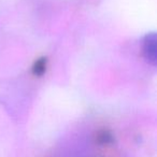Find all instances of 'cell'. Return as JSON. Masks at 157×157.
Segmentation results:
<instances>
[{
    "mask_svg": "<svg viewBox=\"0 0 157 157\" xmlns=\"http://www.w3.org/2000/svg\"><path fill=\"white\" fill-rule=\"evenodd\" d=\"M143 55L152 65L157 61V38L155 33H150L145 37L143 43Z\"/></svg>",
    "mask_w": 157,
    "mask_h": 157,
    "instance_id": "1",
    "label": "cell"
},
{
    "mask_svg": "<svg viewBox=\"0 0 157 157\" xmlns=\"http://www.w3.org/2000/svg\"><path fill=\"white\" fill-rule=\"evenodd\" d=\"M44 70H45V61L43 59H40L36 63L35 67H33V72H35V74L40 75V74L43 73Z\"/></svg>",
    "mask_w": 157,
    "mask_h": 157,
    "instance_id": "2",
    "label": "cell"
}]
</instances>
